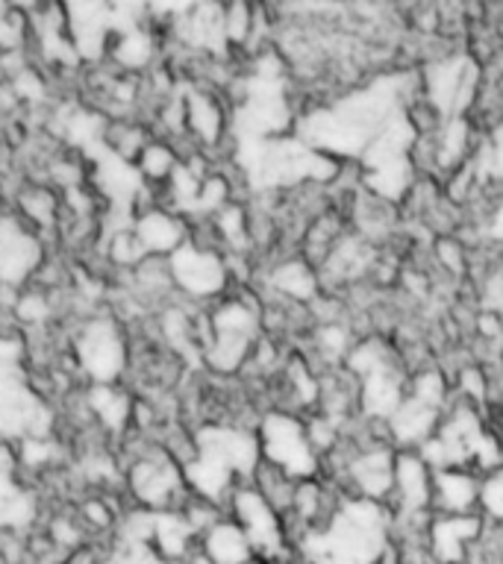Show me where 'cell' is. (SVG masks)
Wrapping results in <instances>:
<instances>
[{"label": "cell", "instance_id": "1", "mask_svg": "<svg viewBox=\"0 0 503 564\" xmlns=\"http://www.w3.org/2000/svg\"><path fill=\"white\" fill-rule=\"evenodd\" d=\"M395 550V514L388 506L344 494L333 518L295 544L300 564H379Z\"/></svg>", "mask_w": 503, "mask_h": 564}, {"label": "cell", "instance_id": "2", "mask_svg": "<svg viewBox=\"0 0 503 564\" xmlns=\"http://www.w3.org/2000/svg\"><path fill=\"white\" fill-rule=\"evenodd\" d=\"M259 306L229 297L206 315L203 356L215 373H236L250 361L259 344Z\"/></svg>", "mask_w": 503, "mask_h": 564}, {"label": "cell", "instance_id": "3", "mask_svg": "<svg viewBox=\"0 0 503 564\" xmlns=\"http://www.w3.org/2000/svg\"><path fill=\"white\" fill-rule=\"evenodd\" d=\"M256 441L265 465L277 467L295 482L321 479V456L312 447L307 430V417L291 409H271L256 423Z\"/></svg>", "mask_w": 503, "mask_h": 564}, {"label": "cell", "instance_id": "4", "mask_svg": "<svg viewBox=\"0 0 503 564\" xmlns=\"http://www.w3.org/2000/svg\"><path fill=\"white\" fill-rule=\"evenodd\" d=\"M227 514L245 529L259 564H289L295 558L282 514L250 482H242L233 491Z\"/></svg>", "mask_w": 503, "mask_h": 564}, {"label": "cell", "instance_id": "5", "mask_svg": "<svg viewBox=\"0 0 503 564\" xmlns=\"http://www.w3.org/2000/svg\"><path fill=\"white\" fill-rule=\"evenodd\" d=\"M421 100L439 115L441 121L465 118V112L477 104V95H480V65L465 53L439 56L421 70Z\"/></svg>", "mask_w": 503, "mask_h": 564}, {"label": "cell", "instance_id": "6", "mask_svg": "<svg viewBox=\"0 0 503 564\" xmlns=\"http://www.w3.org/2000/svg\"><path fill=\"white\" fill-rule=\"evenodd\" d=\"M130 491L145 511H180L192 491L185 485L183 465L165 447L141 453L127 474Z\"/></svg>", "mask_w": 503, "mask_h": 564}, {"label": "cell", "instance_id": "7", "mask_svg": "<svg viewBox=\"0 0 503 564\" xmlns=\"http://www.w3.org/2000/svg\"><path fill=\"white\" fill-rule=\"evenodd\" d=\"M168 271L174 289L192 300H215L229 285V264L218 247L189 238L180 250L168 256Z\"/></svg>", "mask_w": 503, "mask_h": 564}, {"label": "cell", "instance_id": "8", "mask_svg": "<svg viewBox=\"0 0 503 564\" xmlns=\"http://www.w3.org/2000/svg\"><path fill=\"white\" fill-rule=\"evenodd\" d=\"M395 523L432 518V467L418 449H397L395 491L388 500Z\"/></svg>", "mask_w": 503, "mask_h": 564}, {"label": "cell", "instance_id": "9", "mask_svg": "<svg viewBox=\"0 0 503 564\" xmlns=\"http://www.w3.org/2000/svg\"><path fill=\"white\" fill-rule=\"evenodd\" d=\"M77 361L95 386H115L127 368V347L118 326L106 317L88 321L77 338Z\"/></svg>", "mask_w": 503, "mask_h": 564}, {"label": "cell", "instance_id": "10", "mask_svg": "<svg viewBox=\"0 0 503 564\" xmlns=\"http://www.w3.org/2000/svg\"><path fill=\"white\" fill-rule=\"evenodd\" d=\"M485 520L480 514H432L427 523V558L430 564H471Z\"/></svg>", "mask_w": 503, "mask_h": 564}, {"label": "cell", "instance_id": "11", "mask_svg": "<svg viewBox=\"0 0 503 564\" xmlns=\"http://www.w3.org/2000/svg\"><path fill=\"white\" fill-rule=\"evenodd\" d=\"M42 264V241L18 218H0V282L21 285Z\"/></svg>", "mask_w": 503, "mask_h": 564}, {"label": "cell", "instance_id": "12", "mask_svg": "<svg viewBox=\"0 0 503 564\" xmlns=\"http://www.w3.org/2000/svg\"><path fill=\"white\" fill-rule=\"evenodd\" d=\"M445 417V409L432 405L430 400H421L406 388L404 403L386 421V435L395 449H421L427 441L439 432V423Z\"/></svg>", "mask_w": 503, "mask_h": 564}, {"label": "cell", "instance_id": "13", "mask_svg": "<svg viewBox=\"0 0 503 564\" xmlns=\"http://www.w3.org/2000/svg\"><path fill=\"white\" fill-rule=\"evenodd\" d=\"M432 514H480V474L468 467L432 470Z\"/></svg>", "mask_w": 503, "mask_h": 564}, {"label": "cell", "instance_id": "14", "mask_svg": "<svg viewBox=\"0 0 503 564\" xmlns=\"http://www.w3.org/2000/svg\"><path fill=\"white\" fill-rule=\"evenodd\" d=\"M132 236L139 241L145 259H159V256H171L174 250L189 241V227L174 209H145L136 218Z\"/></svg>", "mask_w": 503, "mask_h": 564}, {"label": "cell", "instance_id": "15", "mask_svg": "<svg viewBox=\"0 0 503 564\" xmlns=\"http://www.w3.org/2000/svg\"><path fill=\"white\" fill-rule=\"evenodd\" d=\"M42 405L15 373H0V438L3 435H42Z\"/></svg>", "mask_w": 503, "mask_h": 564}, {"label": "cell", "instance_id": "16", "mask_svg": "<svg viewBox=\"0 0 503 564\" xmlns=\"http://www.w3.org/2000/svg\"><path fill=\"white\" fill-rule=\"evenodd\" d=\"M377 264V250L371 241H365L356 232H344L342 241L330 250L321 268H318V276L321 282H360L365 273Z\"/></svg>", "mask_w": 503, "mask_h": 564}, {"label": "cell", "instance_id": "17", "mask_svg": "<svg viewBox=\"0 0 503 564\" xmlns=\"http://www.w3.org/2000/svg\"><path fill=\"white\" fill-rule=\"evenodd\" d=\"M268 289L289 303H315L318 291H321V276H318L315 264L307 262L303 256H291L268 271Z\"/></svg>", "mask_w": 503, "mask_h": 564}, {"label": "cell", "instance_id": "18", "mask_svg": "<svg viewBox=\"0 0 503 564\" xmlns=\"http://www.w3.org/2000/svg\"><path fill=\"white\" fill-rule=\"evenodd\" d=\"M197 550L210 558V564H256V553L247 541L245 529L229 514H224L215 527L203 532Z\"/></svg>", "mask_w": 503, "mask_h": 564}, {"label": "cell", "instance_id": "19", "mask_svg": "<svg viewBox=\"0 0 503 564\" xmlns=\"http://www.w3.org/2000/svg\"><path fill=\"white\" fill-rule=\"evenodd\" d=\"M185 109V130L192 132L197 144L203 148H215L221 139H224V130H227V115H224V106L212 91H201L194 88L183 97Z\"/></svg>", "mask_w": 503, "mask_h": 564}, {"label": "cell", "instance_id": "20", "mask_svg": "<svg viewBox=\"0 0 503 564\" xmlns=\"http://www.w3.org/2000/svg\"><path fill=\"white\" fill-rule=\"evenodd\" d=\"M35 520V497L24 491L9 467L0 465V532H18Z\"/></svg>", "mask_w": 503, "mask_h": 564}, {"label": "cell", "instance_id": "21", "mask_svg": "<svg viewBox=\"0 0 503 564\" xmlns=\"http://www.w3.org/2000/svg\"><path fill=\"white\" fill-rule=\"evenodd\" d=\"M88 409L104 423L106 430H121L130 421L132 403L130 397L121 394L115 386H95L88 391Z\"/></svg>", "mask_w": 503, "mask_h": 564}, {"label": "cell", "instance_id": "22", "mask_svg": "<svg viewBox=\"0 0 503 564\" xmlns=\"http://www.w3.org/2000/svg\"><path fill=\"white\" fill-rule=\"evenodd\" d=\"M250 485H254L256 491L263 494L265 500L271 502L274 509L280 511V514H286V511L291 509V502H295V491H298V482L291 479V476H286L282 470H277V467L271 465H259L256 467L254 479H250Z\"/></svg>", "mask_w": 503, "mask_h": 564}, {"label": "cell", "instance_id": "23", "mask_svg": "<svg viewBox=\"0 0 503 564\" xmlns=\"http://www.w3.org/2000/svg\"><path fill=\"white\" fill-rule=\"evenodd\" d=\"M109 53L124 70H141L153 59V39L139 26H130L127 33L115 39V47Z\"/></svg>", "mask_w": 503, "mask_h": 564}, {"label": "cell", "instance_id": "24", "mask_svg": "<svg viewBox=\"0 0 503 564\" xmlns=\"http://www.w3.org/2000/svg\"><path fill=\"white\" fill-rule=\"evenodd\" d=\"M315 347H318V356H321L330 368H335V365H342L344 368V361H347L351 350L356 347V341H353L351 326L333 321V324L318 326Z\"/></svg>", "mask_w": 503, "mask_h": 564}, {"label": "cell", "instance_id": "25", "mask_svg": "<svg viewBox=\"0 0 503 564\" xmlns=\"http://www.w3.org/2000/svg\"><path fill=\"white\" fill-rule=\"evenodd\" d=\"M176 167H180V162H176L174 148H171L168 141H148V148L141 150L139 174L153 180V183H165V180H171Z\"/></svg>", "mask_w": 503, "mask_h": 564}, {"label": "cell", "instance_id": "26", "mask_svg": "<svg viewBox=\"0 0 503 564\" xmlns=\"http://www.w3.org/2000/svg\"><path fill=\"white\" fill-rule=\"evenodd\" d=\"M480 518L503 527V462L480 474Z\"/></svg>", "mask_w": 503, "mask_h": 564}, {"label": "cell", "instance_id": "27", "mask_svg": "<svg viewBox=\"0 0 503 564\" xmlns=\"http://www.w3.org/2000/svg\"><path fill=\"white\" fill-rule=\"evenodd\" d=\"M483 312L485 315L503 317V268H494L483 280Z\"/></svg>", "mask_w": 503, "mask_h": 564}, {"label": "cell", "instance_id": "28", "mask_svg": "<svg viewBox=\"0 0 503 564\" xmlns=\"http://www.w3.org/2000/svg\"><path fill=\"white\" fill-rule=\"evenodd\" d=\"M436 256H439V262L448 268L450 273H462L468 264V256L462 250L457 238H441L439 245H436Z\"/></svg>", "mask_w": 503, "mask_h": 564}, {"label": "cell", "instance_id": "29", "mask_svg": "<svg viewBox=\"0 0 503 564\" xmlns=\"http://www.w3.org/2000/svg\"><path fill=\"white\" fill-rule=\"evenodd\" d=\"M83 514H86L88 523H92V527H97V529H106V527H109V523H113V511L106 509L104 500L86 502V509H83Z\"/></svg>", "mask_w": 503, "mask_h": 564}, {"label": "cell", "instance_id": "30", "mask_svg": "<svg viewBox=\"0 0 503 564\" xmlns=\"http://www.w3.org/2000/svg\"><path fill=\"white\" fill-rule=\"evenodd\" d=\"M492 232L497 238H503V200L497 203V209L492 212Z\"/></svg>", "mask_w": 503, "mask_h": 564}, {"label": "cell", "instance_id": "31", "mask_svg": "<svg viewBox=\"0 0 503 564\" xmlns=\"http://www.w3.org/2000/svg\"><path fill=\"white\" fill-rule=\"evenodd\" d=\"M379 564H404V562H400V555H397V550H392V553H388L386 558H383V562H379Z\"/></svg>", "mask_w": 503, "mask_h": 564}]
</instances>
